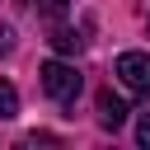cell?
I'll list each match as a JSON object with an SVG mask.
<instances>
[{
  "label": "cell",
  "mask_w": 150,
  "mask_h": 150,
  "mask_svg": "<svg viewBox=\"0 0 150 150\" xmlns=\"http://www.w3.org/2000/svg\"><path fill=\"white\" fill-rule=\"evenodd\" d=\"M38 9H42V19H52V23H56V19H66V14H70V0H38Z\"/></svg>",
  "instance_id": "cell-6"
},
{
  "label": "cell",
  "mask_w": 150,
  "mask_h": 150,
  "mask_svg": "<svg viewBox=\"0 0 150 150\" xmlns=\"http://www.w3.org/2000/svg\"><path fill=\"white\" fill-rule=\"evenodd\" d=\"M0 117H19V89L9 80H0Z\"/></svg>",
  "instance_id": "cell-5"
},
{
  "label": "cell",
  "mask_w": 150,
  "mask_h": 150,
  "mask_svg": "<svg viewBox=\"0 0 150 150\" xmlns=\"http://www.w3.org/2000/svg\"><path fill=\"white\" fill-rule=\"evenodd\" d=\"M127 112H131V108H127V103H122V98H117L112 89H103V94H98V127L117 131V127L127 122Z\"/></svg>",
  "instance_id": "cell-3"
},
{
  "label": "cell",
  "mask_w": 150,
  "mask_h": 150,
  "mask_svg": "<svg viewBox=\"0 0 150 150\" xmlns=\"http://www.w3.org/2000/svg\"><path fill=\"white\" fill-rule=\"evenodd\" d=\"M52 47H56L61 56H75V52L84 47V38H80L75 28H56V33H52Z\"/></svg>",
  "instance_id": "cell-4"
},
{
  "label": "cell",
  "mask_w": 150,
  "mask_h": 150,
  "mask_svg": "<svg viewBox=\"0 0 150 150\" xmlns=\"http://www.w3.org/2000/svg\"><path fill=\"white\" fill-rule=\"evenodd\" d=\"M145 23H150V19H145Z\"/></svg>",
  "instance_id": "cell-9"
},
{
  "label": "cell",
  "mask_w": 150,
  "mask_h": 150,
  "mask_svg": "<svg viewBox=\"0 0 150 150\" xmlns=\"http://www.w3.org/2000/svg\"><path fill=\"white\" fill-rule=\"evenodd\" d=\"M9 52H14V28L0 23V56H9Z\"/></svg>",
  "instance_id": "cell-8"
},
{
  "label": "cell",
  "mask_w": 150,
  "mask_h": 150,
  "mask_svg": "<svg viewBox=\"0 0 150 150\" xmlns=\"http://www.w3.org/2000/svg\"><path fill=\"white\" fill-rule=\"evenodd\" d=\"M112 75H117L131 94H150V56H145V52H122L117 66H112Z\"/></svg>",
  "instance_id": "cell-2"
},
{
  "label": "cell",
  "mask_w": 150,
  "mask_h": 150,
  "mask_svg": "<svg viewBox=\"0 0 150 150\" xmlns=\"http://www.w3.org/2000/svg\"><path fill=\"white\" fill-rule=\"evenodd\" d=\"M136 141L150 150V112H141V117H136Z\"/></svg>",
  "instance_id": "cell-7"
},
{
  "label": "cell",
  "mask_w": 150,
  "mask_h": 150,
  "mask_svg": "<svg viewBox=\"0 0 150 150\" xmlns=\"http://www.w3.org/2000/svg\"><path fill=\"white\" fill-rule=\"evenodd\" d=\"M38 75H42V94L56 98L61 108H70V103L80 98V84H84V80H80V70H75L70 61H47Z\"/></svg>",
  "instance_id": "cell-1"
}]
</instances>
